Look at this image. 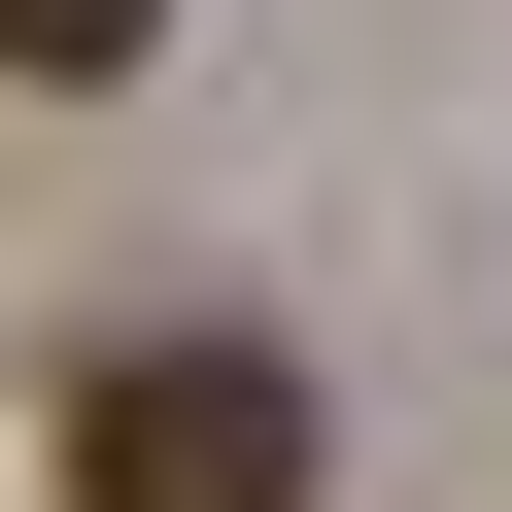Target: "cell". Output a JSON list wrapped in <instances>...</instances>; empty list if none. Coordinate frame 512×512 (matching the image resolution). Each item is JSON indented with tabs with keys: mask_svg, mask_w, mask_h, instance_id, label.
<instances>
[{
	"mask_svg": "<svg viewBox=\"0 0 512 512\" xmlns=\"http://www.w3.org/2000/svg\"><path fill=\"white\" fill-rule=\"evenodd\" d=\"M35 478H69V512H308V478H342V410H308V342H239V308H137V342H69Z\"/></svg>",
	"mask_w": 512,
	"mask_h": 512,
	"instance_id": "6da1fadb",
	"label": "cell"
},
{
	"mask_svg": "<svg viewBox=\"0 0 512 512\" xmlns=\"http://www.w3.org/2000/svg\"><path fill=\"white\" fill-rule=\"evenodd\" d=\"M137 35H171V0H0V69H35V103H103Z\"/></svg>",
	"mask_w": 512,
	"mask_h": 512,
	"instance_id": "7a4b0ae2",
	"label": "cell"
}]
</instances>
